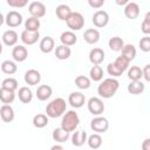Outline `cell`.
Here are the masks:
<instances>
[{
	"mask_svg": "<svg viewBox=\"0 0 150 150\" xmlns=\"http://www.w3.org/2000/svg\"><path fill=\"white\" fill-rule=\"evenodd\" d=\"M141 30L145 35L150 34V12H146V14L144 16V20L141 25Z\"/></svg>",
	"mask_w": 150,
	"mask_h": 150,
	"instance_id": "obj_41",
	"label": "cell"
},
{
	"mask_svg": "<svg viewBox=\"0 0 150 150\" xmlns=\"http://www.w3.org/2000/svg\"><path fill=\"white\" fill-rule=\"evenodd\" d=\"M89 75H90V79L91 81L94 82H100L102 79H103V69L100 64H94L89 71Z\"/></svg>",
	"mask_w": 150,
	"mask_h": 150,
	"instance_id": "obj_33",
	"label": "cell"
},
{
	"mask_svg": "<svg viewBox=\"0 0 150 150\" xmlns=\"http://www.w3.org/2000/svg\"><path fill=\"white\" fill-rule=\"evenodd\" d=\"M88 139V135L84 130H79L75 131L71 135V143L74 146H82Z\"/></svg>",
	"mask_w": 150,
	"mask_h": 150,
	"instance_id": "obj_23",
	"label": "cell"
},
{
	"mask_svg": "<svg viewBox=\"0 0 150 150\" xmlns=\"http://www.w3.org/2000/svg\"><path fill=\"white\" fill-rule=\"evenodd\" d=\"M90 128L94 132H98V134H104L108 128H109V122L105 117L98 115L96 117H94L90 122Z\"/></svg>",
	"mask_w": 150,
	"mask_h": 150,
	"instance_id": "obj_5",
	"label": "cell"
},
{
	"mask_svg": "<svg viewBox=\"0 0 150 150\" xmlns=\"http://www.w3.org/2000/svg\"><path fill=\"white\" fill-rule=\"evenodd\" d=\"M79 124H80V117H79L76 111L69 110L62 115L61 127L63 129H66L67 131H69V132L75 131V129L79 127Z\"/></svg>",
	"mask_w": 150,
	"mask_h": 150,
	"instance_id": "obj_3",
	"label": "cell"
},
{
	"mask_svg": "<svg viewBox=\"0 0 150 150\" xmlns=\"http://www.w3.org/2000/svg\"><path fill=\"white\" fill-rule=\"evenodd\" d=\"M83 39L89 45H95L100 40V32L96 28H88L83 33Z\"/></svg>",
	"mask_w": 150,
	"mask_h": 150,
	"instance_id": "obj_20",
	"label": "cell"
},
{
	"mask_svg": "<svg viewBox=\"0 0 150 150\" xmlns=\"http://www.w3.org/2000/svg\"><path fill=\"white\" fill-rule=\"evenodd\" d=\"M87 107H88L89 112L94 116L102 115L104 111V108H105L103 101L100 97H90L88 103H87Z\"/></svg>",
	"mask_w": 150,
	"mask_h": 150,
	"instance_id": "obj_6",
	"label": "cell"
},
{
	"mask_svg": "<svg viewBox=\"0 0 150 150\" xmlns=\"http://www.w3.org/2000/svg\"><path fill=\"white\" fill-rule=\"evenodd\" d=\"M52 94H53V89L48 84H41L36 89V97L40 101H47L48 98H50Z\"/></svg>",
	"mask_w": 150,
	"mask_h": 150,
	"instance_id": "obj_21",
	"label": "cell"
},
{
	"mask_svg": "<svg viewBox=\"0 0 150 150\" xmlns=\"http://www.w3.org/2000/svg\"><path fill=\"white\" fill-rule=\"evenodd\" d=\"M12 56H13L14 61H16V62H23L28 57V50L22 45L14 46V48L12 49Z\"/></svg>",
	"mask_w": 150,
	"mask_h": 150,
	"instance_id": "obj_13",
	"label": "cell"
},
{
	"mask_svg": "<svg viewBox=\"0 0 150 150\" xmlns=\"http://www.w3.org/2000/svg\"><path fill=\"white\" fill-rule=\"evenodd\" d=\"M39 47H40V50L45 54L52 53L55 49V41L52 36H45L43 39H41Z\"/></svg>",
	"mask_w": 150,
	"mask_h": 150,
	"instance_id": "obj_19",
	"label": "cell"
},
{
	"mask_svg": "<svg viewBox=\"0 0 150 150\" xmlns=\"http://www.w3.org/2000/svg\"><path fill=\"white\" fill-rule=\"evenodd\" d=\"M1 87L11 89V90H16L18 87H19V83L14 77H7L1 82Z\"/></svg>",
	"mask_w": 150,
	"mask_h": 150,
	"instance_id": "obj_39",
	"label": "cell"
},
{
	"mask_svg": "<svg viewBox=\"0 0 150 150\" xmlns=\"http://www.w3.org/2000/svg\"><path fill=\"white\" fill-rule=\"evenodd\" d=\"M104 50L102 48H93L90 52H89V61L93 63V64H101L103 61H104Z\"/></svg>",
	"mask_w": 150,
	"mask_h": 150,
	"instance_id": "obj_17",
	"label": "cell"
},
{
	"mask_svg": "<svg viewBox=\"0 0 150 150\" xmlns=\"http://www.w3.org/2000/svg\"><path fill=\"white\" fill-rule=\"evenodd\" d=\"M108 46L112 52H121L124 47V41L120 36H112L109 39Z\"/></svg>",
	"mask_w": 150,
	"mask_h": 150,
	"instance_id": "obj_29",
	"label": "cell"
},
{
	"mask_svg": "<svg viewBox=\"0 0 150 150\" xmlns=\"http://www.w3.org/2000/svg\"><path fill=\"white\" fill-rule=\"evenodd\" d=\"M54 54L56 56V59L59 60H67L70 57L71 55V49L69 46H66V45H60L55 48L54 50Z\"/></svg>",
	"mask_w": 150,
	"mask_h": 150,
	"instance_id": "obj_24",
	"label": "cell"
},
{
	"mask_svg": "<svg viewBox=\"0 0 150 150\" xmlns=\"http://www.w3.org/2000/svg\"><path fill=\"white\" fill-rule=\"evenodd\" d=\"M75 84L79 89H82V90H86L90 87L91 84V79L88 77V76H84V75H79L76 76L75 79Z\"/></svg>",
	"mask_w": 150,
	"mask_h": 150,
	"instance_id": "obj_34",
	"label": "cell"
},
{
	"mask_svg": "<svg viewBox=\"0 0 150 150\" xmlns=\"http://www.w3.org/2000/svg\"><path fill=\"white\" fill-rule=\"evenodd\" d=\"M127 89H128V91L131 95H139V94H142L144 91L145 86H144V83L141 80H138V81H131L128 84Z\"/></svg>",
	"mask_w": 150,
	"mask_h": 150,
	"instance_id": "obj_28",
	"label": "cell"
},
{
	"mask_svg": "<svg viewBox=\"0 0 150 150\" xmlns=\"http://www.w3.org/2000/svg\"><path fill=\"white\" fill-rule=\"evenodd\" d=\"M52 137H53V139H54L56 143H64L66 141L69 139L70 132L67 131L66 129H63L62 127H60V128H56V129L53 130Z\"/></svg>",
	"mask_w": 150,
	"mask_h": 150,
	"instance_id": "obj_18",
	"label": "cell"
},
{
	"mask_svg": "<svg viewBox=\"0 0 150 150\" xmlns=\"http://www.w3.org/2000/svg\"><path fill=\"white\" fill-rule=\"evenodd\" d=\"M115 63L123 70V71H125L128 68H129V64H130V61L124 56V55H120V56H117L116 57V60H115Z\"/></svg>",
	"mask_w": 150,
	"mask_h": 150,
	"instance_id": "obj_40",
	"label": "cell"
},
{
	"mask_svg": "<svg viewBox=\"0 0 150 150\" xmlns=\"http://www.w3.org/2000/svg\"><path fill=\"white\" fill-rule=\"evenodd\" d=\"M87 143H88L89 148H91V149H98L102 145V137H101V135L98 132H94L93 135L88 136Z\"/></svg>",
	"mask_w": 150,
	"mask_h": 150,
	"instance_id": "obj_35",
	"label": "cell"
},
{
	"mask_svg": "<svg viewBox=\"0 0 150 150\" xmlns=\"http://www.w3.org/2000/svg\"><path fill=\"white\" fill-rule=\"evenodd\" d=\"M91 21H93V23H94L95 27L103 28V27H105L109 23V14L105 11L100 9V11H97V12L94 13V15L91 18Z\"/></svg>",
	"mask_w": 150,
	"mask_h": 150,
	"instance_id": "obj_7",
	"label": "cell"
},
{
	"mask_svg": "<svg viewBox=\"0 0 150 150\" xmlns=\"http://www.w3.org/2000/svg\"><path fill=\"white\" fill-rule=\"evenodd\" d=\"M67 110V103L62 97H56L52 100L46 107V114L50 118H57L62 116Z\"/></svg>",
	"mask_w": 150,
	"mask_h": 150,
	"instance_id": "obj_2",
	"label": "cell"
},
{
	"mask_svg": "<svg viewBox=\"0 0 150 150\" xmlns=\"http://www.w3.org/2000/svg\"><path fill=\"white\" fill-rule=\"evenodd\" d=\"M5 22L9 28L19 27L22 23V15L16 11H11V12H8L6 14Z\"/></svg>",
	"mask_w": 150,
	"mask_h": 150,
	"instance_id": "obj_8",
	"label": "cell"
},
{
	"mask_svg": "<svg viewBox=\"0 0 150 150\" xmlns=\"http://www.w3.org/2000/svg\"><path fill=\"white\" fill-rule=\"evenodd\" d=\"M40 25H41V23H40L39 18L30 16V18H28V19L25 21V29L36 32V30H39V28H40Z\"/></svg>",
	"mask_w": 150,
	"mask_h": 150,
	"instance_id": "obj_37",
	"label": "cell"
},
{
	"mask_svg": "<svg viewBox=\"0 0 150 150\" xmlns=\"http://www.w3.org/2000/svg\"><path fill=\"white\" fill-rule=\"evenodd\" d=\"M6 1L7 5L13 8H23L28 4V0H6Z\"/></svg>",
	"mask_w": 150,
	"mask_h": 150,
	"instance_id": "obj_43",
	"label": "cell"
},
{
	"mask_svg": "<svg viewBox=\"0 0 150 150\" xmlns=\"http://www.w3.org/2000/svg\"><path fill=\"white\" fill-rule=\"evenodd\" d=\"M104 2H105V0H88L89 6H90L91 8H94V9L101 8V7L104 5Z\"/></svg>",
	"mask_w": 150,
	"mask_h": 150,
	"instance_id": "obj_44",
	"label": "cell"
},
{
	"mask_svg": "<svg viewBox=\"0 0 150 150\" xmlns=\"http://www.w3.org/2000/svg\"><path fill=\"white\" fill-rule=\"evenodd\" d=\"M23 79H25V82L27 84H29V86H36L41 81V74L36 69H28L25 73Z\"/></svg>",
	"mask_w": 150,
	"mask_h": 150,
	"instance_id": "obj_12",
	"label": "cell"
},
{
	"mask_svg": "<svg viewBox=\"0 0 150 150\" xmlns=\"http://www.w3.org/2000/svg\"><path fill=\"white\" fill-rule=\"evenodd\" d=\"M60 41L62 45L66 46H74L77 42V36L75 35V33L73 30H66L60 35Z\"/></svg>",
	"mask_w": 150,
	"mask_h": 150,
	"instance_id": "obj_22",
	"label": "cell"
},
{
	"mask_svg": "<svg viewBox=\"0 0 150 150\" xmlns=\"http://www.w3.org/2000/svg\"><path fill=\"white\" fill-rule=\"evenodd\" d=\"M16 70H18L16 63L11 61V60H5L1 63V71L7 74V75H13V74L16 73Z\"/></svg>",
	"mask_w": 150,
	"mask_h": 150,
	"instance_id": "obj_31",
	"label": "cell"
},
{
	"mask_svg": "<svg viewBox=\"0 0 150 150\" xmlns=\"http://www.w3.org/2000/svg\"><path fill=\"white\" fill-rule=\"evenodd\" d=\"M128 77L130 81H138L143 77V69L138 66H131L128 68Z\"/></svg>",
	"mask_w": 150,
	"mask_h": 150,
	"instance_id": "obj_32",
	"label": "cell"
},
{
	"mask_svg": "<svg viewBox=\"0 0 150 150\" xmlns=\"http://www.w3.org/2000/svg\"><path fill=\"white\" fill-rule=\"evenodd\" d=\"M66 22H67V26L70 30H73V32L74 30H80L84 26V18L81 13L73 12Z\"/></svg>",
	"mask_w": 150,
	"mask_h": 150,
	"instance_id": "obj_4",
	"label": "cell"
},
{
	"mask_svg": "<svg viewBox=\"0 0 150 150\" xmlns=\"http://www.w3.org/2000/svg\"><path fill=\"white\" fill-rule=\"evenodd\" d=\"M115 2L118 6H125V5H128L130 2V0H115Z\"/></svg>",
	"mask_w": 150,
	"mask_h": 150,
	"instance_id": "obj_47",
	"label": "cell"
},
{
	"mask_svg": "<svg viewBox=\"0 0 150 150\" xmlns=\"http://www.w3.org/2000/svg\"><path fill=\"white\" fill-rule=\"evenodd\" d=\"M28 12L32 16L40 19L46 15V6H45V4L40 2V1H33L28 6Z\"/></svg>",
	"mask_w": 150,
	"mask_h": 150,
	"instance_id": "obj_9",
	"label": "cell"
},
{
	"mask_svg": "<svg viewBox=\"0 0 150 150\" xmlns=\"http://www.w3.org/2000/svg\"><path fill=\"white\" fill-rule=\"evenodd\" d=\"M49 116L46 114H36L34 117H33V125L35 127V128H38V129H42V128H45L47 124H48V122H49V118H48Z\"/></svg>",
	"mask_w": 150,
	"mask_h": 150,
	"instance_id": "obj_30",
	"label": "cell"
},
{
	"mask_svg": "<svg viewBox=\"0 0 150 150\" xmlns=\"http://www.w3.org/2000/svg\"><path fill=\"white\" fill-rule=\"evenodd\" d=\"M18 97L21 103H30L33 100V91L28 87H21L18 91Z\"/></svg>",
	"mask_w": 150,
	"mask_h": 150,
	"instance_id": "obj_27",
	"label": "cell"
},
{
	"mask_svg": "<svg viewBox=\"0 0 150 150\" xmlns=\"http://www.w3.org/2000/svg\"><path fill=\"white\" fill-rule=\"evenodd\" d=\"M139 12H141L139 11V6L136 2L130 1L128 5L124 6V15H125V18H128L130 20L137 19L138 15H139Z\"/></svg>",
	"mask_w": 150,
	"mask_h": 150,
	"instance_id": "obj_14",
	"label": "cell"
},
{
	"mask_svg": "<svg viewBox=\"0 0 150 150\" xmlns=\"http://www.w3.org/2000/svg\"><path fill=\"white\" fill-rule=\"evenodd\" d=\"M121 52H122V55H124L130 62L136 57V54H137V50H136L135 46L131 45V43L124 45V47H123V49Z\"/></svg>",
	"mask_w": 150,
	"mask_h": 150,
	"instance_id": "obj_36",
	"label": "cell"
},
{
	"mask_svg": "<svg viewBox=\"0 0 150 150\" xmlns=\"http://www.w3.org/2000/svg\"><path fill=\"white\" fill-rule=\"evenodd\" d=\"M55 13H56V16L62 20V21H67L68 18L70 16V14L73 13V11L70 9V7L68 5H64V4H61L56 7L55 9Z\"/></svg>",
	"mask_w": 150,
	"mask_h": 150,
	"instance_id": "obj_25",
	"label": "cell"
},
{
	"mask_svg": "<svg viewBox=\"0 0 150 150\" xmlns=\"http://www.w3.org/2000/svg\"><path fill=\"white\" fill-rule=\"evenodd\" d=\"M15 100V90L7 88H0V101L5 104H11Z\"/></svg>",
	"mask_w": 150,
	"mask_h": 150,
	"instance_id": "obj_26",
	"label": "cell"
},
{
	"mask_svg": "<svg viewBox=\"0 0 150 150\" xmlns=\"http://www.w3.org/2000/svg\"><path fill=\"white\" fill-rule=\"evenodd\" d=\"M120 88V82L115 77H108L103 80L97 87V94L102 98L112 97Z\"/></svg>",
	"mask_w": 150,
	"mask_h": 150,
	"instance_id": "obj_1",
	"label": "cell"
},
{
	"mask_svg": "<svg viewBox=\"0 0 150 150\" xmlns=\"http://www.w3.org/2000/svg\"><path fill=\"white\" fill-rule=\"evenodd\" d=\"M0 117L6 123H9V122H12L14 120L15 114H14V109L11 107V104L2 103V105L0 108Z\"/></svg>",
	"mask_w": 150,
	"mask_h": 150,
	"instance_id": "obj_16",
	"label": "cell"
},
{
	"mask_svg": "<svg viewBox=\"0 0 150 150\" xmlns=\"http://www.w3.org/2000/svg\"><path fill=\"white\" fill-rule=\"evenodd\" d=\"M1 39H2L4 45H6V46H8V47H12V46H15V45H16V42H18V40H19V35H18V33H16L15 30L8 29V30L4 32Z\"/></svg>",
	"mask_w": 150,
	"mask_h": 150,
	"instance_id": "obj_15",
	"label": "cell"
},
{
	"mask_svg": "<svg viewBox=\"0 0 150 150\" xmlns=\"http://www.w3.org/2000/svg\"><path fill=\"white\" fill-rule=\"evenodd\" d=\"M107 71H108V74L111 75L112 77H118V76H121V75L123 74V70H122L115 62H111V63H109V64L107 66Z\"/></svg>",
	"mask_w": 150,
	"mask_h": 150,
	"instance_id": "obj_38",
	"label": "cell"
},
{
	"mask_svg": "<svg viewBox=\"0 0 150 150\" xmlns=\"http://www.w3.org/2000/svg\"><path fill=\"white\" fill-rule=\"evenodd\" d=\"M50 149H52V150H62L63 146H62V145H59V144H55V145H53Z\"/></svg>",
	"mask_w": 150,
	"mask_h": 150,
	"instance_id": "obj_48",
	"label": "cell"
},
{
	"mask_svg": "<svg viewBox=\"0 0 150 150\" xmlns=\"http://www.w3.org/2000/svg\"><path fill=\"white\" fill-rule=\"evenodd\" d=\"M39 38H40V33H39V30L33 32V30H27V29H25V30H22V33H21V38H20V39H21V41H22L25 45H27V46H32V45H34V43L38 42Z\"/></svg>",
	"mask_w": 150,
	"mask_h": 150,
	"instance_id": "obj_11",
	"label": "cell"
},
{
	"mask_svg": "<svg viewBox=\"0 0 150 150\" xmlns=\"http://www.w3.org/2000/svg\"><path fill=\"white\" fill-rule=\"evenodd\" d=\"M138 47H139V49H141L142 52H144V53L150 52V36H148V35L143 36V38L139 40V42H138Z\"/></svg>",
	"mask_w": 150,
	"mask_h": 150,
	"instance_id": "obj_42",
	"label": "cell"
},
{
	"mask_svg": "<svg viewBox=\"0 0 150 150\" xmlns=\"http://www.w3.org/2000/svg\"><path fill=\"white\" fill-rule=\"evenodd\" d=\"M68 103L75 109L82 108L86 103V97L81 91H73L68 96Z\"/></svg>",
	"mask_w": 150,
	"mask_h": 150,
	"instance_id": "obj_10",
	"label": "cell"
},
{
	"mask_svg": "<svg viewBox=\"0 0 150 150\" xmlns=\"http://www.w3.org/2000/svg\"><path fill=\"white\" fill-rule=\"evenodd\" d=\"M142 149L143 150H150V138H145L142 142Z\"/></svg>",
	"mask_w": 150,
	"mask_h": 150,
	"instance_id": "obj_46",
	"label": "cell"
},
{
	"mask_svg": "<svg viewBox=\"0 0 150 150\" xmlns=\"http://www.w3.org/2000/svg\"><path fill=\"white\" fill-rule=\"evenodd\" d=\"M143 77H144L145 81L150 82V63L144 66V68H143Z\"/></svg>",
	"mask_w": 150,
	"mask_h": 150,
	"instance_id": "obj_45",
	"label": "cell"
}]
</instances>
